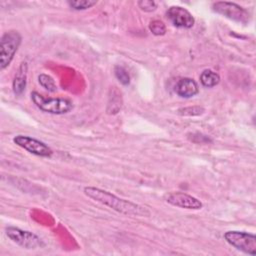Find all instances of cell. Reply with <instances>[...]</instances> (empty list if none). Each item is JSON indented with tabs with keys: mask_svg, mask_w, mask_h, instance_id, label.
Masks as SVG:
<instances>
[{
	"mask_svg": "<svg viewBox=\"0 0 256 256\" xmlns=\"http://www.w3.org/2000/svg\"><path fill=\"white\" fill-rule=\"evenodd\" d=\"M83 191L87 197L105 206H108L109 208L115 210L118 213H121L127 216H138V217L150 216V211L146 207L138 205L131 201L119 198L116 195L106 190H103L97 187L88 186V187H85Z\"/></svg>",
	"mask_w": 256,
	"mask_h": 256,
	"instance_id": "6da1fadb",
	"label": "cell"
},
{
	"mask_svg": "<svg viewBox=\"0 0 256 256\" xmlns=\"http://www.w3.org/2000/svg\"><path fill=\"white\" fill-rule=\"evenodd\" d=\"M31 99L37 108L49 114L61 115L73 109V103L66 98H46L34 91L31 93Z\"/></svg>",
	"mask_w": 256,
	"mask_h": 256,
	"instance_id": "7a4b0ae2",
	"label": "cell"
},
{
	"mask_svg": "<svg viewBox=\"0 0 256 256\" xmlns=\"http://www.w3.org/2000/svg\"><path fill=\"white\" fill-rule=\"evenodd\" d=\"M21 41V35L15 30L7 31L2 35L0 40V70H4L10 65Z\"/></svg>",
	"mask_w": 256,
	"mask_h": 256,
	"instance_id": "3957f363",
	"label": "cell"
},
{
	"mask_svg": "<svg viewBox=\"0 0 256 256\" xmlns=\"http://www.w3.org/2000/svg\"><path fill=\"white\" fill-rule=\"evenodd\" d=\"M224 239L234 248L251 256L256 255V236L244 231H227Z\"/></svg>",
	"mask_w": 256,
	"mask_h": 256,
	"instance_id": "277c9868",
	"label": "cell"
},
{
	"mask_svg": "<svg viewBox=\"0 0 256 256\" xmlns=\"http://www.w3.org/2000/svg\"><path fill=\"white\" fill-rule=\"evenodd\" d=\"M5 233L11 241L25 249H37L42 248L45 245L39 236L18 227L9 226L5 229Z\"/></svg>",
	"mask_w": 256,
	"mask_h": 256,
	"instance_id": "5b68a950",
	"label": "cell"
},
{
	"mask_svg": "<svg viewBox=\"0 0 256 256\" xmlns=\"http://www.w3.org/2000/svg\"><path fill=\"white\" fill-rule=\"evenodd\" d=\"M212 10L218 14L223 15L224 17L230 20L241 22V23H246L249 19V13L242 6L233 2H228V1L215 2L212 5Z\"/></svg>",
	"mask_w": 256,
	"mask_h": 256,
	"instance_id": "8992f818",
	"label": "cell"
},
{
	"mask_svg": "<svg viewBox=\"0 0 256 256\" xmlns=\"http://www.w3.org/2000/svg\"><path fill=\"white\" fill-rule=\"evenodd\" d=\"M13 142L19 147L36 156L50 158L53 154L52 149L46 143L27 135H16L13 138Z\"/></svg>",
	"mask_w": 256,
	"mask_h": 256,
	"instance_id": "52a82bcc",
	"label": "cell"
},
{
	"mask_svg": "<svg viewBox=\"0 0 256 256\" xmlns=\"http://www.w3.org/2000/svg\"><path fill=\"white\" fill-rule=\"evenodd\" d=\"M167 18L170 22L178 28L189 29L193 27L195 23V19L193 15L185 8L181 6H172L166 12Z\"/></svg>",
	"mask_w": 256,
	"mask_h": 256,
	"instance_id": "ba28073f",
	"label": "cell"
},
{
	"mask_svg": "<svg viewBox=\"0 0 256 256\" xmlns=\"http://www.w3.org/2000/svg\"><path fill=\"white\" fill-rule=\"evenodd\" d=\"M165 200L166 202H168L173 206L184 208V209L199 210L203 207V204L199 199L183 192L169 193L166 195Z\"/></svg>",
	"mask_w": 256,
	"mask_h": 256,
	"instance_id": "9c48e42d",
	"label": "cell"
},
{
	"mask_svg": "<svg viewBox=\"0 0 256 256\" xmlns=\"http://www.w3.org/2000/svg\"><path fill=\"white\" fill-rule=\"evenodd\" d=\"M174 91L182 98H191L199 92V87L195 80L191 78H182L176 83Z\"/></svg>",
	"mask_w": 256,
	"mask_h": 256,
	"instance_id": "30bf717a",
	"label": "cell"
},
{
	"mask_svg": "<svg viewBox=\"0 0 256 256\" xmlns=\"http://www.w3.org/2000/svg\"><path fill=\"white\" fill-rule=\"evenodd\" d=\"M27 70H28L27 63L22 62L15 73L13 83H12V88H13L14 94L17 96L21 95L25 90L26 83H27Z\"/></svg>",
	"mask_w": 256,
	"mask_h": 256,
	"instance_id": "8fae6325",
	"label": "cell"
},
{
	"mask_svg": "<svg viewBox=\"0 0 256 256\" xmlns=\"http://www.w3.org/2000/svg\"><path fill=\"white\" fill-rule=\"evenodd\" d=\"M200 82L204 87L211 88L220 82V76L213 70L205 69L200 75Z\"/></svg>",
	"mask_w": 256,
	"mask_h": 256,
	"instance_id": "7c38bea8",
	"label": "cell"
},
{
	"mask_svg": "<svg viewBox=\"0 0 256 256\" xmlns=\"http://www.w3.org/2000/svg\"><path fill=\"white\" fill-rule=\"evenodd\" d=\"M38 82L45 90H47L49 92H55L57 90V85H56L54 79L50 75H47L44 73L40 74L38 76Z\"/></svg>",
	"mask_w": 256,
	"mask_h": 256,
	"instance_id": "4fadbf2b",
	"label": "cell"
},
{
	"mask_svg": "<svg viewBox=\"0 0 256 256\" xmlns=\"http://www.w3.org/2000/svg\"><path fill=\"white\" fill-rule=\"evenodd\" d=\"M97 4L95 0H75V1H68V5L73 8L74 10H86L91 8Z\"/></svg>",
	"mask_w": 256,
	"mask_h": 256,
	"instance_id": "5bb4252c",
	"label": "cell"
},
{
	"mask_svg": "<svg viewBox=\"0 0 256 256\" xmlns=\"http://www.w3.org/2000/svg\"><path fill=\"white\" fill-rule=\"evenodd\" d=\"M114 74L116 76V78L118 79V81L123 84V85H128L130 83V75L128 73V71L120 66V65H117L115 66L114 68Z\"/></svg>",
	"mask_w": 256,
	"mask_h": 256,
	"instance_id": "9a60e30c",
	"label": "cell"
},
{
	"mask_svg": "<svg viewBox=\"0 0 256 256\" xmlns=\"http://www.w3.org/2000/svg\"><path fill=\"white\" fill-rule=\"evenodd\" d=\"M149 29L152 32V34H154L156 36H161L166 33V26L160 20L151 21L149 24Z\"/></svg>",
	"mask_w": 256,
	"mask_h": 256,
	"instance_id": "2e32d148",
	"label": "cell"
},
{
	"mask_svg": "<svg viewBox=\"0 0 256 256\" xmlns=\"http://www.w3.org/2000/svg\"><path fill=\"white\" fill-rule=\"evenodd\" d=\"M137 4L139 8L145 12H152L157 8V3L152 0H140L137 2Z\"/></svg>",
	"mask_w": 256,
	"mask_h": 256,
	"instance_id": "e0dca14e",
	"label": "cell"
},
{
	"mask_svg": "<svg viewBox=\"0 0 256 256\" xmlns=\"http://www.w3.org/2000/svg\"><path fill=\"white\" fill-rule=\"evenodd\" d=\"M204 112V109L199 106H194V107H189V108H184L180 109L179 113L182 115H200Z\"/></svg>",
	"mask_w": 256,
	"mask_h": 256,
	"instance_id": "ac0fdd59",
	"label": "cell"
}]
</instances>
